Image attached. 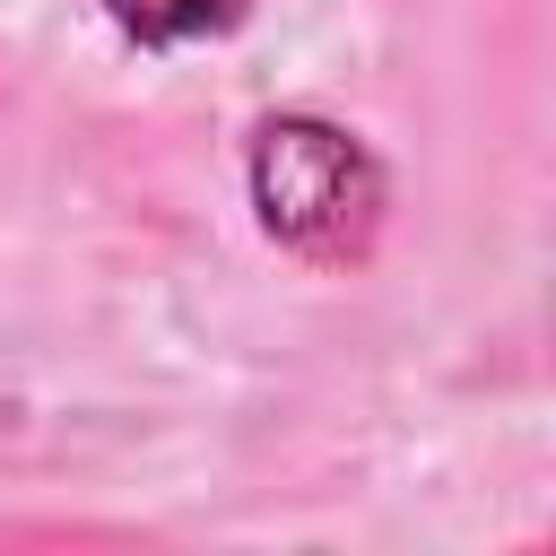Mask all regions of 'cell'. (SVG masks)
<instances>
[{"label": "cell", "mask_w": 556, "mask_h": 556, "mask_svg": "<svg viewBox=\"0 0 556 556\" xmlns=\"http://www.w3.org/2000/svg\"><path fill=\"white\" fill-rule=\"evenodd\" d=\"M252 208H261V226L278 243L339 261V252L374 243V226H382V174H374V156L339 122L278 113L252 139Z\"/></svg>", "instance_id": "cell-1"}, {"label": "cell", "mask_w": 556, "mask_h": 556, "mask_svg": "<svg viewBox=\"0 0 556 556\" xmlns=\"http://www.w3.org/2000/svg\"><path fill=\"white\" fill-rule=\"evenodd\" d=\"M243 9L252 0H113V26L139 43H200V35L243 26Z\"/></svg>", "instance_id": "cell-2"}]
</instances>
